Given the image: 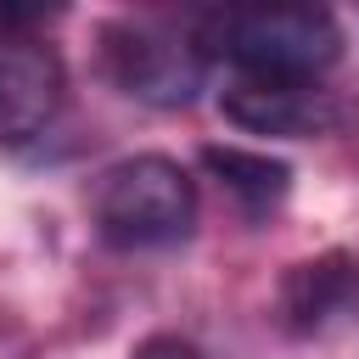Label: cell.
<instances>
[{
	"label": "cell",
	"instance_id": "cell-9",
	"mask_svg": "<svg viewBox=\"0 0 359 359\" xmlns=\"http://www.w3.org/2000/svg\"><path fill=\"white\" fill-rule=\"evenodd\" d=\"M129 359H202V353H196V342H185V337H168V331H157V337L135 342V353H129Z\"/></svg>",
	"mask_w": 359,
	"mask_h": 359
},
{
	"label": "cell",
	"instance_id": "cell-4",
	"mask_svg": "<svg viewBox=\"0 0 359 359\" xmlns=\"http://www.w3.org/2000/svg\"><path fill=\"white\" fill-rule=\"evenodd\" d=\"M219 112L247 129V135H280V140H309L325 135L337 123V95L320 84H297V79H236L219 95Z\"/></svg>",
	"mask_w": 359,
	"mask_h": 359
},
{
	"label": "cell",
	"instance_id": "cell-2",
	"mask_svg": "<svg viewBox=\"0 0 359 359\" xmlns=\"http://www.w3.org/2000/svg\"><path fill=\"white\" fill-rule=\"evenodd\" d=\"M90 219L107 247H123V252L174 247L196 230V180L163 151L123 157L101 168L90 191Z\"/></svg>",
	"mask_w": 359,
	"mask_h": 359
},
{
	"label": "cell",
	"instance_id": "cell-7",
	"mask_svg": "<svg viewBox=\"0 0 359 359\" xmlns=\"http://www.w3.org/2000/svg\"><path fill=\"white\" fill-rule=\"evenodd\" d=\"M202 168L252 213V219H264V213H275L280 202H286V191H292V163H280V157H269V151H247V146H202Z\"/></svg>",
	"mask_w": 359,
	"mask_h": 359
},
{
	"label": "cell",
	"instance_id": "cell-6",
	"mask_svg": "<svg viewBox=\"0 0 359 359\" xmlns=\"http://www.w3.org/2000/svg\"><path fill=\"white\" fill-rule=\"evenodd\" d=\"M275 309L292 337H314V331L337 325L342 314L359 309V258L342 247H331L320 258H297L275 286Z\"/></svg>",
	"mask_w": 359,
	"mask_h": 359
},
{
	"label": "cell",
	"instance_id": "cell-5",
	"mask_svg": "<svg viewBox=\"0 0 359 359\" xmlns=\"http://www.w3.org/2000/svg\"><path fill=\"white\" fill-rule=\"evenodd\" d=\"M67 73L50 45H34L28 34L0 39V146H22L45 135V123L62 112Z\"/></svg>",
	"mask_w": 359,
	"mask_h": 359
},
{
	"label": "cell",
	"instance_id": "cell-8",
	"mask_svg": "<svg viewBox=\"0 0 359 359\" xmlns=\"http://www.w3.org/2000/svg\"><path fill=\"white\" fill-rule=\"evenodd\" d=\"M67 11V0H0V39L34 34L39 22H56Z\"/></svg>",
	"mask_w": 359,
	"mask_h": 359
},
{
	"label": "cell",
	"instance_id": "cell-1",
	"mask_svg": "<svg viewBox=\"0 0 359 359\" xmlns=\"http://www.w3.org/2000/svg\"><path fill=\"white\" fill-rule=\"evenodd\" d=\"M202 50L236 62L247 79L314 84L342 56V22L325 0H241L202 22Z\"/></svg>",
	"mask_w": 359,
	"mask_h": 359
},
{
	"label": "cell",
	"instance_id": "cell-3",
	"mask_svg": "<svg viewBox=\"0 0 359 359\" xmlns=\"http://www.w3.org/2000/svg\"><path fill=\"white\" fill-rule=\"evenodd\" d=\"M101 73L146 107H191L208 84V50L196 34H180L157 17H118L101 28Z\"/></svg>",
	"mask_w": 359,
	"mask_h": 359
}]
</instances>
